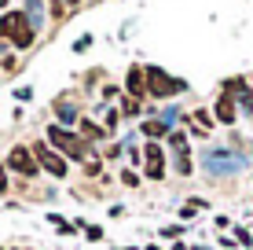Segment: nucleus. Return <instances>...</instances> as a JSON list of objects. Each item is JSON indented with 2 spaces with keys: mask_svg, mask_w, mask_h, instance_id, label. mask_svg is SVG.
<instances>
[{
  "mask_svg": "<svg viewBox=\"0 0 253 250\" xmlns=\"http://www.w3.org/2000/svg\"><path fill=\"white\" fill-rule=\"evenodd\" d=\"M7 188H11V180H7V169L0 166V195H7Z\"/></svg>",
  "mask_w": 253,
  "mask_h": 250,
  "instance_id": "nucleus-27",
  "label": "nucleus"
},
{
  "mask_svg": "<svg viewBox=\"0 0 253 250\" xmlns=\"http://www.w3.org/2000/svg\"><path fill=\"white\" fill-rule=\"evenodd\" d=\"M84 48H92V37H88V33H84V37H77V41H74V51H84Z\"/></svg>",
  "mask_w": 253,
  "mask_h": 250,
  "instance_id": "nucleus-26",
  "label": "nucleus"
},
{
  "mask_svg": "<svg viewBox=\"0 0 253 250\" xmlns=\"http://www.w3.org/2000/svg\"><path fill=\"white\" fill-rule=\"evenodd\" d=\"M143 177L165 180V148L162 144H143Z\"/></svg>",
  "mask_w": 253,
  "mask_h": 250,
  "instance_id": "nucleus-6",
  "label": "nucleus"
},
{
  "mask_svg": "<svg viewBox=\"0 0 253 250\" xmlns=\"http://www.w3.org/2000/svg\"><path fill=\"white\" fill-rule=\"evenodd\" d=\"M33 45H37V30H33V26H22V30L11 37V48H19V51H30Z\"/></svg>",
  "mask_w": 253,
  "mask_h": 250,
  "instance_id": "nucleus-14",
  "label": "nucleus"
},
{
  "mask_svg": "<svg viewBox=\"0 0 253 250\" xmlns=\"http://www.w3.org/2000/svg\"><path fill=\"white\" fill-rule=\"evenodd\" d=\"M198 210H206V199H187V202H184V210H180V217H184V221H191Z\"/></svg>",
  "mask_w": 253,
  "mask_h": 250,
  "instance_id": "nucleus-19",
  "label": "nucleus"
},
{
  "mask_svg": "<svg viewBox=\"0 0 253 250\" xmlns=\"http://www.w3.org/2000/svg\"><path fill=\"white\" fill-rule=\"evenodd\" d=\"M48 221H51V225H55L59 232H66V236H74V232H77L74 225H70V221H63V217H59V213H48Z\"/></svg>",
  "mask_w": 253,
  "mask_h": 250,
  "instance_id": "nucleus-21",
  "label": "nucleus"
},
{
  "mask_svg": "<svg viewBox=\"0 0 253 250\" xmlns=\"http://www.w3.org/2000/svg\"><path fill=\"white\" fill-rule=\"evenodd\" d=\"M51 107H55V118L63 125H81V110H77V103H74V96H59L55 103H51Z\"/></svg>",
  "mask_w": 253,
  "mask_h": 250,
  "instance_id": "nucleus-12",
  "label": "nucleus"
},
{
  "mask_svg": "<svg viewBox=\"0 0 253 250\" xmlns=\"http://www.w3.org/2000/svg\"><path fill=\"white\" fill-rule=\"evenodd\" d=\"M184 122H187V133H195V136H206V133H209V129H213V125H216V118H213V114H209V110H206V107H198V110H191V114L184 118Z\"/></svg>",
  "mask_w": 253,
  "mask_h": 250,
  "instance_id": "nucleus-11",
  "label": "nucleus"
},
{
  "mask_svg": "<svg viewBox=\"0 0 253 250\" xmlns=\"http://www.w3.org/2000/svg\"><path fill=\"white\" fill-rule=\"evenodd\" d=\"M172 236H180V225H172V228H162V239H172Z\"/></svg>",
  "mask_w": 253,
  "mask_h": 250,
  "instance_id": "nucleus-32",
  "label": "nucleus"
},
{
  "mask_svg": "<svg viewBox=\"0 0 253 250\" xmlns=\"http://www.w3.org/2000/svg\"><path fill=\"white\" fill-rule=\"evenodd\" d=\"M169 148H172V154L187 151V133H184V129H172V133H169Z\"/></svg>",
  "mask_w": 253,
  "mask_h": 250,
  "instance_id": "nucleus-17",
  "label": "nucleus"
},
{
  "mask_svg": "<svg viewBox=\"0 0 253 250\" xmlns=\"http://www.w3.org/2000/svg\"><path fill=\"white\" fill-rule=\"evenodd\" d=\"M22 26H30L26 11H4V15H0V41H11Z\"/></svg>",
  "mask_w": 253,
  "mask_h": 250,
  "instance_id": "nucleus-10",
  "label": "nucleus"
},
{
  "mask_svg": "<svg viewBox=\"0 0 253 250\" xmlns=\"http://www.w3.org/2000/svg\"><path fill=\"white\" fill-rule=\"evenodd\" d=\"M110 96H114V100L121 96V89H118V85H107V89H103V100H110Z\"/></svg>",
  "mask_w": 253,
  "mask_h": 250,
  "instance_id": "nucleus-29",
  "label": "nucleus"
},
{
  "mask_svg": "<svg viewBox=\"0 0 253 250\" xmlns=\"http://www.w3.org/2000/svg\"><path fill=\"white\" fill-rule=\"evenodd\" d=\"M118 122H121V110H118V107H110V110H107V118H103V129H107V133H118Z\"/></svg>",
  "mask_w": 253,
  "mask_h": 250,
  "instance_id": "nucleus-20",
  "label": "nucleus"
},
{
  "mask_svg": "<svg viewBox=\"0 0 253 250\" xmlns=\"http://www.w3.org/2000/svg\"><path fill=\"white\" fill-rule=\"evenodd\" d=\"M7 169L11 173H19V177H37L41 173V166H37V158H33V148L30 144H15L11 151H7Z\"/></svg>",
  "mask_w": 253,
  "mask_h": 250,
  "instance_id": "nucleus-5",
  "label": "nucleus"
},
{
  "mask_svg": "<svg viewBox=\"0 0 253 250\" xmlns=\"http://www.w3.org/2000/svg\"><path fill=\"white\" fill-rule=\"evenodd\" d=\"M139 129H143V136H147V144H158V140H162V136H165V140H169V133H172V129H169V125H165V122H162V118H154V122H143V125H139Z\"/></svg>",
  "mask_w": 253,
  "mask_h": 250,
  "instance_id": "nucleus-13",
  "label": "nucleus"
},
{
  "mask_svg": "<svg viewBox=\"0 0 253 250\" xmlns=\"http://www.w3.org/2000/svg\"><path fill=\"white\" fill-rule=\"evenodd\" d=\"M202 169L209 177H228V173H239V169H242V158L231 154L228 148H213V151L202 154Z\"/></svg>",
  "mask_w": 253,
  "mask_h": 250,
  "instance_id": "nucleus-3",
  "label": "nucleus"
},
{
  "mask_svg": "<svg viewBox=\"0 0 253 250\" xmlns=\"http://www.w3.org/2000/svg\"><path fill=\"white\" fill-rule=\"evenodd\" d=\"M48 4H51V19H66V15L77 11L84 0H48Z\"/></svg>",
  "mask_w": 253,
  "mask_h": 250,
  "instance_id": "nucleus-15",
  "label": "nucleus"
},
{
  "mask_svg": "<svg viewBox=\"0 0 253 250\" xmlns=\"http://www.w3.org/2000/svg\"><path fill=\"white\" fill-rule=\"evenodd\" d=\"M213 118H216V125H235L239 122V103H235L231 92H216V103H213Z\"/></svg>",
  "mask_w": 253,
  "mask_h": 250,
  "instance_id": "nucleus-7",
  "label": "nucleus"
},
{
  "mask_svg": "<svg viewBox=\"0 0 253 250\" xmlns=\"http://www.w3.org/2000/svg\"><path fill=\"white\" fill-rule=\"evenodd\" d=\"M143 74H147V96H151V100H172V96H180V92L187 89L180 77H172V74L165 70V66H158V63H147Z\"/></svg>",
  "mask_w": 253,
  "mask_h": 250,
  "instance_id": "nucleus-2",
  "label": "nucleus"
},
{
  "mask_svg": "<svg viewBox=\"0 0 253 250\" xmlns=\"http://www.w3.org/2000/svg\"><path fill=\"white\" fill-rule=\"evenodd\" d=\"M4 70H7V74H15V70H19V59L7 55V59H4Z\"/></svg>",
  "mask_w": 253,
  "mask_h": 250,
  "instance_id": "nucleus-28",
  "label": "nucleus"
},
{
  "mask_svg": "<svg viewBox=\"0 0 253 250\" xmlns=\"http://www.w3.org/2000/svg\"><path fill=\"white\" fill-rule=\"evenodd\" d=\"M4 48H7V41H0V51H4Z\"/></svg>",
  "mask_w": 253,
  "mask_h": 250,
  "instance_id": "nucleus-34",
  "label": "nucleus"
},
{
  "mask_svg": "<svg viewBox=\"0 0 253 250\" xmlns=\"http://www.w3.org/2000/svg\"><path fill=\"white\" fill-rule=\"evenodd\" d=\"M7 4H11V0H0V7H7Z\"/></svg>",
  "mask_w": 253,
  "mask_h": 250,
  "instance_id": "nucleus-33",
  "label": "nucleus"
},
{
  "mask_svg": "<svg viewBox=\"0 0 253 250\" xmlns=\"http://www.w3.org/2000/svg\"><path fill=\"white\" fill-rule=\"evenodd\" d=\"M235 243H242V247H250L253 239H250V232L246 228H235Z\"/></svg>",
  "mask_w": 253,
  "mask_h": 250,
  "instance_id": "nucleus-25",
  "label": "nucleus"
},
{
  "mask_svg": "<svg viewBox=\"0 0 253 250\" xmlns=\"http://www.w3.org/2000/svg\"><path fill=\"white\" fill-rule=\"evenodd\" d=\"M125 96H132L143 103L147 96V74H143V63H132L128 66V74H125Z\"/></svg>",
  "mask_w": 253,
  "mask_h": 250,
  "instance_id": "nucleus-9",
  "label": "nucleus"
},
{
  "mask_svg": "<svg viewBox=\"0 0 253 250\" xmlns=\"http://www.w3.org/2000/svg\"><path fill=\"white\" fill-rule=\"evenodd\" d=\"M44 140H48L59 154H63L66 162H88V154H92L88 140H84L81 133H74V129H66V125H55V122L48 125V136H44Z\"/></svg>",
  "mask_w": 253,
  "mask_h": 250,
  "instance_id": "nucleus-1",
  "label": "nucleus"
},
{
  "mask_svg": "<svg viewBox=\"0 0 253 250\" xmlns=\"http://www.w3.org/2000/svg\"><path fill=\"white\" fill-rule=\"evenodd\" d=\"M121 114H128V118H139V100H132V96H125V92H121Z\"/></svg>",
  "mask_w": 253,
  "mask_h": 250,
  "instance_id": "nucleus-18",
  "label": "nucleus"
},
{
  "mask_svg": "<svg viewBox=\"0 0 253 250\" xmlns=\"http://www.w3.org/2000/svg\"><path fill=\"white\" fill-rule=\"evenodd\" d=\"M121 184L125 188H139V173L136 169H125V173H121Z\"/></svg>",
  "mask_w": 253,
  "mask_h": 250,
  "instance_id": "nucleus-23",
  "label": "nucleus"
},
{
  "mask_svg": "<svg viewBox=\"0 0 253 250\" xmlns=\"http://www.w3.org/2000/svg\"><path fill=\"white\" fill-rule=\"evenodd\" d=\"M81 232L88 236V243H99V239H103V228L99 225H84V221H81Z\"/></svg>",
  "mask_w": 253,
  "mask_h": 250,
  "instance_id": "nucleus-22",
  "label": "nucleus"
},
{
  "mask_svg": "<svg viewBox=\"0 0 253 250\" xmlns=\"http://www.w3.org/2000/svg\"><path fill=\"white\" fill-rule=\"evenodd\" d=\"M15 100H19V103H30V100H33V89H30V85H22V89H15Z\"/></svg>",
  "mask_w": 253,
  "mask_h": 250,
  "instance_id": "nucleus-24",
  "label": "nucleus"
},
{
  "mask_svg": "<svg viewBox=\"0 0 253 250\" xmlns=\"http://www.w3.org/2000/svg\"><path fill=\"white\" fill-rule=\"evenodd\" d=\"M224 92H231V96H235L239 110L253 114V85L246 81V77H228V81H224Z\"/></svg>",
  "mask_w": 253,
  "mask_h": 250,
  "instance_id": "nucleus-8",
  "label": "nucleus"
},
{
  "mask_svg": "<svg viewBox=\"0 0 253 250\" xmlns=\"http://www.w3.org/2000/svg\"><path fill=\"white\" fill-rule=\"evenodd\" d=\"M128 162H132V166H139V162H143V154H139L136 148H128Z\"/></svg>",
  "mask_w": 253,
  "mask_h": 250,
  "instance_id": "nucleus-31",
  "label": "nucleus"
},
{
  "mask_svg": "<svg viewBox=\"0 0 253 250\" xmlns=\"http://www.w3.org/2000/svg\"><path fill=\"white\" fill-rule=\"evenodd\" d=\"M84 173H92V177H95V173H99V162L88 158V162H84Z\"/></svg>",
  "mask_w": 253,
  "mask_h": 250,
  "instance_id": "nucleus-30",
  "label": "nucleus"
},
{
  "mask_svg": "<svg viewBox=\"0 0 253 250\" xmlns=\"http://www.w3.org/2000/svg\"><path fill=\"white\" fill-rule=\"evenodd\" d=\"M30 148H33V158H37V166L44 169V173H51L55 180H66L70 166H66V158H63L55 148H51L48 140H37V144H30Z\"/></svg>",
  "mask_w": 253,
  "mask_h": 250,
  "instance_id": "nucleus-4",
  "label": "nucleus"
},
{
  "mask_svg": "<svg viewBox=\"0 0 253 250\" xmlns=\"http://www.w3.org/2000/svg\"><path fill=\"white\" fill-rule=\"evenodd\" d=\"M81 136H84V140H103V136H107V129H103V125H95V122H84V118H81Z\"/></svg>",
  "mask_w": 253,
  "mask_h": 250,
  "instance_id": "nucleus-16",
  "label": "nucleus"
}]
</instances>
